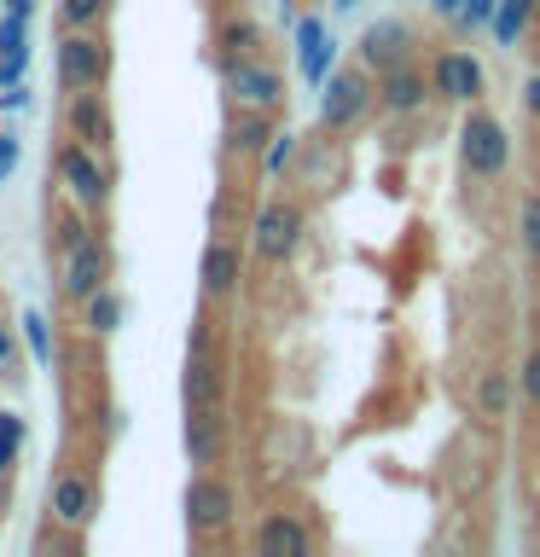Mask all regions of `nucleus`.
Wrapping results in <instances>:
<instances>
[{
  "instance_id": "obj_1",
  "label": "nucleus",
  "mask_w": 540,
  "mask_h": 557,
  "mask_svg": "<svg viewBox=\"0 0 540 557\" xmlns=\"http://www.w3.org/2000/svg\"><path fill=\"white\" fill-rule=\"evenodd\" d=\"M459 169L470 181H500L512 169V128L488 111V104H465V122H459Z\"/></svg>"
},
{
  "instance_id": "obj_2",
  "label": "nucleus",
  "mask_w": 540,
  "mask_h": 557,
  "mask_svg": "<svg viewBox=\"0 0 540 557\" xmlns=\"http://www.w3.org/2000/svg\"><path fill=\"white\" fill-rule=\"evenodd\" d=\"M378 111V82L366 64H343L326 76V94H320V128L326 134H355L366 116Z\"/></svg>"
},
{
  "instance_id": "obj_3",
  "label": "nucleus",
  "mask_w": 540,
  "mask_h": 557,
  "mask_svg": "<svg viewBox=\"0 0 540 557\" xmlns=\"http://www.w3.org/2000/svg\"><path fill=\"white\" fill-rule=\"evenodd\" d=\"M303 233H308L303 203H296V198H268V203L256 209V221H250V250L268 261V268H279V261L296 256Z\"/></svg>"
},
{
  "instance_id": "obj_4",
  "label": "nucleus",
  "mask_w": 540,
  "mask_h": 557,
  "mask_svg": "<svg viewBox=\"0 0 540 557\" xmlns=\"http://www.w3.org/2000/svg\"><path fill=\"white\" fill-rule=\"evenodd\" d=\"M233 517H238L233 482L216 476V470H198V476L186 482V522L198 534H226V529H233Z\"/></svg>"
},
{
  "instance_id": "obj_5",
  "label": "nucleus",
  "mask_w": 540,
  "mask_h": 557,
  "mask_svg": "<svg viewBox=\"0 0 540 557\" xmlns=\"http://www.w3.org/2000/svg\"><path fill=\"white\" fill-rule=\"evenodd\" d=\"M59 174H64L76 209H105V198H111V169H105V157L94 146H82V139L59 146Z\"/></svg>"
},
{
  "instance_id": "obj_6",
  "label": "nucleus",
  "mask_w": 540,
  "mask_h": 557,
  "mask_svg": "<svg viewBox=\"0 0 540 557\" xmlns=\"http://www.w3.org/2000/svg\"><path fill=\"white\" fill-rule=\"evenodd\" d=\"M226 99L244 104V111H279L285 104V76L268 59H233L226 64Z\"/></svg>"
},
{
  "instance_id": "obj_7",
  "label": "nucleus",
  "mask_w": 540,
  "mask_h": 557,
  "mask_svg": "<svg viewBox=\"0 0 540 557\" xmlns=\"http://www.w3.org/2000/svg\"><path fill=\"white\" fill-rule=\"evenodd\" d=\"M430 94L453 99V104H477L488 94V76H482V64L470 59L465 47H442L430 59Z\"/></svg>"
},
{
  "instance_id": "obj_8",
  "label": "nucleus",
  "mask_w": 540,
  "mask_h": 557,
  "mask_svg": "<svg viewBox=\"0 0 540 557\" xmlns=\"http://www.w3.org/2000/svg\"><path fill=\"white\" fill-rule=\"evenodd\" d=\"M372 82H378V111H390V116H413V111H425V104L435 99L430 94V70L413 64V59L378 70Z\"/></svg>"
},
{
  "instance_id": "obj_9",
  "label": "nucleus",
  "mask_w": 540,
  "mask_h": 557,
  "mask_svg": "<svg viewBox=\"0 0 540 557\" xmlns=\"http://www.w3.org/2000/svg\"><path fill=\"white\" fill-rule=\"evenodd\" d=\"M47 511H52V522H59V529L82 534L87 522L99 517V487L87 482L82 470H59V476H52V487H47Z\"/></svg>"
},
{
  "instance_id": "obj_10",
  "label": "nucleus",
  "mask_w": 540,
  "mask_h": 557,
  "mask_svg": "<svg viewBox=\"0 0 540 557\" xmlns=\"http://www.w3.org/2000/svg\"><path fill=\"white\" fill-rule=\"evenodd\" d=\"M59 70H64V87H105V76H111V47L94 29H70L59 47Z\"/></svg>"
},
{
  "instance_id": "obj_11",
  "label": "nucleus",
  "mask_w": 540,
  "mask_h": 557,
  "mask_svg": "<svg viewBox=\"0 0 540 557\" xmlns=\"http://www.w3.org/2000/svg\"><path fill=\"white\" fill-rule=\"evenodd\" d=\"M238 278H244V250L233 238H209L204 244V261H198V285L209 302H226V296L238 290Z\"/></svg>"
},
{
  "instance_id": "obj_12",
  "label": "nucleus",
  "mask_w": 540,
  "mask_h": 557,
  "mask_svg": "<svg viewBox=\"0 0 540 557\" xmlns=\"http://www.w3.org/2000/svg\"><path fill=\"white\" fill-rule=\"evenodd\" d=\"M105 278H111V250H105V238H82L76 250H64V296H94Z\"/></svg>"
},
{
  "instance_id": "obj_13",
  "label": "nucleus",
  "mask_w": 540,
  "mask_h": 557,
  "mask_svg": "<svg viewBox=\"0 0 540 557\" xmlns=\"http://www.w3.org/2000/svg\"><path fill=\"white\" fill-rule=\"evenodd\" d=\"M401 59H413V24L407 17H383V24H372L360 35V64L372 70V76L401 64Z\"/></svg>"
},
{
  "instance_id": "obj_14",
  "label": "nucleus",
  "mask_w": 540,
  "mask_h": 557,
  "mask_svg": "<svg viewBox=\"0 0 540 557\" xmlns=\"http://www.w3.org/2000/svg\"><path fill=\"white\" fill-rule=\"evenodd\" d=\"M512 389H517V377L505 372L500 360H488L477 372V383H470V418H477V424H500V418L512 412Z\"/></svg>"
},
{
  "instance_id": "obj_15",
  "label": "nucleus",
  "mask_w": 540,
  "mask_h": 557,
  "mask_svg": "<svg viewBox=\"0 0 540 557\" xmlns=\"http://www.w3.org/2000/svg\"><path fill=\"white\" fill-rule=\"evenodd\" d=\"M221 453H226V418H221V407H186V459L209 470Z\"/></svg>"
},
{
  "instance_id": "obj_16",
  "label": "nucleus",
  "mask_w": 540,
  "mask_h": 557,
  "mask_svg": "<svg viewBox=\"0 0 540 557\" xmlns=\"http://www.w3.org/2000/svg\"><path fill=\"white\" fill-rule=\"evenodd\" d=\"M70 139L105 151V139H111V111H105L99 87H76V99H70Z\"/></svg>"
},
{
  "instance_id": "obj_17",
  "label": "nucleus",
  "mask_w": 540,
  "mask_h": 557,
  "mask_svg": "<svg viewBox=\"0 0 540 557\" xmlns=\"http://www.w3.org/2000/svg\"><path fill=\"white\" fill-rule=\"evenodd\" d=\"M221 395H226L221 360L209 355V348H192V360H186V407H221Z\"/></svg>"
},
{
  "instance_id": "obj_18",
  "label": "nucleus",
  "mask_w": 540,
  "mask_h": 557,
  "mask_svg": "<svg viewBox=\"0 0 540 557\" xmlns=\"http://www.w3.org/2000/svg\"><path fill=\"white\" fill-rule=\"evenodd\" d=\"M256 552H291V557H303V552H314V534H308L303 517L273 511V517L256 529Z\"/></svg>"
},
{
  "instance_id": "obj_19",
  "label": "nucleus",
  "mask_w": 540,
  "mask_h": 557,
  "mask_svg": "<svg viewBox=\"0 0 540 557\" xmlns=\"http://www.w3.org/2000/svg\"><path fill=\"white\" fill-rule=\"evenodd\" d=\"M268 134H273V111H244V104H233V122H226V146L261 157Z\"/></svg>"
},
{
  "instance_id": "obj_20",
  "label": "nucleus",
  "mask_w": 540,
  "mask_h": 557,
  "mask_svg": "<svg viewBox=\"0 0 540 557\" xmlns=\"http://www.w3.org/2000/svg\"><path fill=\"white\" fill-rule=\"evenodd\" d=\"M82 325L94 331V337H105V331L122 325V296L111 285H99L94 296H82Z\"/></svg>"
},
{
  "instance_id": "obj_21",
  "label": "nucleus",
  "mask_w": 540,
  "mask_h": 557,
  "mask_svg": "<svg viewBox=\"0 0 540 557\" xmlns=\"http://www.w3.org/2000/svg\"><path fill=\"white\" fill-rule=\"evenodd\" d=\"M296 47H303V70H308V82H326V64H331V41H326L320 17H308V24L296 29Z\"/></svg>"
},
{
  "instance_id": "obj_22",
  "label": "nucleus",
  "mask_w": 540,
  "mask_h": 557,
  "mask_svg": "<svg viewBox=\"0 0 540 557\" xmlns=\"http://www.w3.org/2000/svg\"><path fill=\"white\" fill-rule=\"evenodd\" d=\"M261 47V29L250 24V17H233V24L221 29V59L233 64V59H250V52Z\"/></svg>"
},
{
  "instance_id": "obj_23",
  "label": "nucleus",
  "mask_w": 540,
  "mask_h": 557,
  "mask_svg": "<svg viewBox=\"0 0 540 557\" xmlns=\"http://www.w3.org/2000/svg\"><path fill=\"white\" fill-rule=\"evenodd\" d=\"M517 238H523V256L540 268V191H529L523 209H517Z\"/></svg>"
},
{
  "instance_id": "obj_24",
  "label": "nucleus",
  "mask_w": 540,
  "mask_h": 557,
  "mask_svg": "<svg viewBox=\"0 0 540 557\" xmlns=\"http://www.w3.org/2000/svg\"><path fill=\"white\" fill-rule=\"evenodd\" d=\"M59 12H64L70 29H99L105 12H111V0H59Z\"/></svg>"
},
{
  "instance_id": "obj_25",
  "label": "nucleus",
  "mask_w": 540,
  "mask_h": 557,
  "mask_svg": "<svg viewBox=\"0 0 540 557\" xmlns=\"http://www.w3.org/2000/svg\"><path fill=\"white\" fill-rule=\"evenodd\" d=\"M291 157H296V134L273 128V134H268V146H261V174H285Z\"/></svg>"
},
{
  "instance_id": "obj_26",
  "label": "nucleus",
  "mask_w": 540,
  "mask_h": 557,
  "mask_svg": "<svg viewBox=\"0 0 540 557\" xmlns=\"http://www.w3.org/2000/svg\"><path fill=\"white\" fill-rule=\"evenodd\" d=\"M517 395L540 412V343H535L529 355H523V366H517Z\"/></svg>"
},
{
  "instance_id": "obj_27",
  "label": "nucleus",
  "mask_w": 540,
  "mask_h": 557,
  "mask_svg": "<svg viewBox=\"0 0 540 557\" xmlns=\"http://www.w3.org/2000/svg\"><path fill=\"white\" fill-rule=\"evenodd\" d=\"M17 447H24V418H0V470H7L17 459Z\"/></svg>"
},
{
  "instance_id": "obj_28",
  "label": "nucleus",
  "mask_w": 540,
  "mask_h": 557,
  "mask_svg": "<svg viewBox=\"0 0 540 557\" xmlns=\"http://www.w3.org/2000/svg\"><path fill=\"white\" fill-rule=\"evenodd\" d=\"M24 337H29V355L35 360H52V337H47V320H41V313H24Z\"/></svg>"
},
{
  "instance_id": "obj_29",
  "label": "nucleus",
  "mask_w": 540,
  "mask_h": 557,
  "mask_svg": "<svg viewBox=\"0 0 540 557\" xmlns=\"http://www.w3.org/2000/svg\"><path fill=\"white\" fill-rule=\"evenodd\" d=\"M494 7H500V0H459V7H453V17L470 29V24H488V17H494Z\"/></svg>"
},
{
  "instance_id": "obj_30",
  "label": "nucleus",
  "mask_w": 540,
  "mask_h": 557,
  "mask_svg": "<svg viewBox=\"0 0 540 557\" xmlns=\"http://www.w3.org/2000/svg\"><path fill=\"white\" fill-rule=\"evenodd\" d=\"M82 238H94V226H87L82 215H64V221H59V250H76Z\"/></svg>"
},
{
  "instance_id": "obj_31",
  "label": "nucleus",
  "mask_w": 540,
  "mask_h": 557,
  "mask_svg": "<svg viewBox=\"0 0 540 557\" xmlns=\"http://www.w3.org/2000/svg\"><path fill=\"white\" fill-rule=\"evenodd\" d=\"M24 24H29V17H17V12L0 17V52H17V47H24Z\"/></svg>"
},
{
  "instance_id": "obj_32",
  "label": "nucleus",
  "mask_w": 540,
  "mask_h": 557,
  "mask_svg": "<svg viewBox=\"0 0 540 557\" xmlns=\"http://www.w3.org/2000/svg\"><path fill=\"white\" fill-rule=\"evenodd\" d=\"M523 111H529V116L540 122V70H535L529 82H523Z\"/></svg>"
},
{
  "instance_id": "obj_33",
  "label": "nucleus",
  "mask_w": 540,
  "mask_h": 557,
  "mask_svg": "<svg viewBox=\"0 0 540 557\" xmlns=\"http://www.w3.org/2000/svg\"><path fill=\"white\" fill-rule=\"evenodd\" d=\"M12 169H17V139H12V134H0V181H7Z\"/></svg>"
},
{
  "instance_id": "obj_34",
  "label": "nucleus",
  "mask_w": 540,
  "mask_h": 557,
  "mask_svg": "<svg viewBox=\"0 0 540 557\" xmlns=\"http://www.w3.org/2000/svg\"><path fill=\"white\" fill-rule=\"evenodd\" d=\"M453 7H459V0H435V12H453Z\"/></svg>"
},
{
  "instance_id": "obj_35",
  "label": "nucleus",
  "mask_w": 540,
  "mask_h": 557,
  "mask_svg": "<svg viewBox=\"0 0 540 557\" xmlns=\"http://www.w3.org/2000/svg\"><path fill=\"white\" fill-rule=\"evenodd\" d=\"M0 360H7V331H0Z\"/></svg>"
},
{
  "instance_id": "obj_36",
  "label": "nucleus",
  "mask_w": 540,
  "mask_h": 557,
  "mask_svg": "<svg viewBox=\"0 0 540 557\" xmlns=\"http://www.w3.org/2000/svg\"><path fill=\"white\" fill-rule=\"evenodd\" d=\"M523 7H529V12H540V0H523Z\"/></svg>"
}]
</instances>
